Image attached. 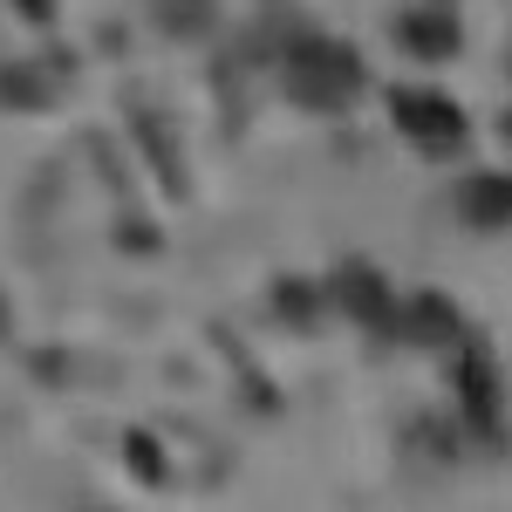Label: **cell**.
Returning <instances> with one entry per match:
<instances>
[{"label": "cell", "mask_w": 512, "mask_h": 512, "mask_svg": "<svg viewBox=\"0 0 512 512\" xmlns=\"http://www.w3.org/2000/svg\"><path fill=\"white\" fill-rule=\"evenodd\" d=\"M362 89V55L328 35H294L287 41V96L315 117H342Z\"/></svg>", "instance_id": "1"}, {"label": "cell", "mask_w": 512, "mask_h": 512, "mask_svg": "<svg viewBox=\"0 0 512 512\" xmlns=\"http://www.w3.org/2000/svg\"><path fill=\"white\" fill-rule=\"evenodd\" d=\"M444 355H451V390H458V410H465V431L499 444V431H506V376H499L492 349L465 328Z\"/></svg>", "instance_id": "2"}, {"label": "cell", "mask_w": 512, "mask_h": 512, "mask_svg": "<svg viewBox=\"0 0 512 512\" xmlns=\"http://www.w3.org/2000/svg\"><path fill=\"white\" fill-rule=\"evenodd\" d=\"M390 123L424 158H458L472 144V123H465V110L444 89H390Z\"/></svg>", "instance_id": "3"}, {"label": "cell", "mask_w": 512, "mask_h": 512, "mask_svg": "<svg viewBox=\"0 0 512 512\" xmlns=\"http://www.w3.org/2000/svg\"><path fill=\"white\" fill-rule=\"evenodd\" d=\"M328 294H335V308H342L349 321H362L369 335H390V328H396L390 280L376 274L369 260H349V267H335V280H328Z\"/></svg>", "instance_id": "4"}, {"label": "cell", "mask_w": 512, "mask_h": 512, "mask_svg": "<svg viewBox=\"0 0 512 512\" xmlns=\"http://www.w3.org/2000/svg\"><path fill=\"white\" fill-rule=\"evenodd\" d=\"M390 335H403L410 349H451V342L465 335V308H458L451 294L424 287V294H410V308H396Z\"/></svg>", "instance_id": "5"}, {"label": "cell", "mask_w": 512, "mask_h": 512, "mask_svg": "<svg viewBox=\"0 0 512 512\" xmlns=\"http://www.w3.org/2000/svg\"><path fill=\"white\" fill-rule=\"evenodd\" d=\"M62 76H69V62H62V55H41V62H7V69H0V103H7V110H48Z\"/></svg>", "instance_id": "6"}, {"label": "cell", "mask_w": 512, "mask_h": 512, "mask_svg": "<svg viewBox=\"0 0 512 512\" xmlns=\"http://www.w3.org/2000/svg\"><path fill=\"white\" fill-rule=\"evenodd\" d=\"M458 212H465V226H478V233L512 226V171H472L465 192H458Z\"/></svg>", "instance_id": "7"}, {"label": "cell", "mask_w": 512, "mask_h": 512, "mask_svg": "<svg viewBox=\"0 0 512 512\" xmlns=\"http://www.w3.org/2000/svg\"><path fill=\"white\" fill-rule=\"evenodd\" d=\"M396 41H403L417 62H444V55H458V14H451V7H410V14L396 21Z\"/></svg>", "instance_id": "8"}, {"label": "cell", "mask_w": 512, "mask_h": 512, "mask_svg": "<svg viewBox=\"0 0 512 512\" xmlns=\"http://www.w3.org/2000/svg\"><path fill=\"white\" fill-rule=\"evenodd\" d=\"M130 130L144 137V151H151V171L164 178V192L185 198V171H178V144H171V130H164L158 110H130Z\"/></svg>", "instance_id": "9"}, {"label": "cell", "mask_w": 512, "mask_h": 512, "mask_svg": "<svg viewBox=\"0 0 512 512\" xmlns=\"http://www.w3.org/2000/svg\"><path fill=\"white\" fill-rule=\"evenodd\" d=\"M151 21H158L171 41H198V35H212L219 0H151Z\"/></svg>", "instance_id": "10"}, {"label": "cell", "mask_w": 512, "mask_h": 512, "mask_svg": "<svg viewBox=\"0 0 512 512\" xmlns=\"http://www.w3.org/2000/svg\"><path fill=\"white\" fill-rule=\"evenodd\" d=\"M274 308H280V321H294V328H315L321 287H308V280H280V287H274Z\"/></svg>", "instance_id": "11"}, {"label": "cell", "mask_w": 512, "mask_h": 512, "mask_svg": "<svg viewBox=\"0 0 512 512\" xmlns=\"http://www.w3.org/2000/svg\"><path fill=\"white\" fill-rule=\"evenodd\" d=\"M123 458H130V472L144 478V485H164V451H158V437H151V431L123 437Z\"/></svg>", "instance_id": "12"}, {"label": "cell", "mask_w": 512, "mask_h": 512, "mask_svg": "<svg viewBox=\"0 0 512 512\" xmlns=\"http://www.w3.org/2000/svg\"><path fill=\"white\" fill-rule=\"evenodd\" d=\"M14 7H21L35 28H48V21H55V0H14Z\"/></svg>", "instance_id": "13"}, {"label": "cell", "mask_w": 512, "mask_h": 512, "mask_svg": "<svg viewBox=\"0 0 512 512\" xmlns=\"http://www.w3.org/2000/svg\"><path fill=\"white\" fill-rule=\"evenodd\" d=\"M117 239H123V246H158V233H151V226H123Z\"/></svg>", "instance_id": "14"}, {"label": "cell", "mask_w": 512, "mask_h": 512, "mask_svg": "<svg viewBox=\"0 0 512 512\" xmlns=\"http://www.w3.org/2000/svg\"><path fill=\"white\" fill-rule=\"evenodd\" d=\"M499 137H506V144H512V110H506V117H499Z\"/></svg>", "instance_id": "15"}]
</instances>
